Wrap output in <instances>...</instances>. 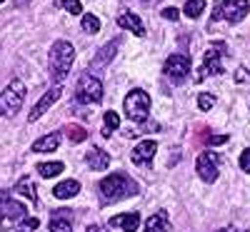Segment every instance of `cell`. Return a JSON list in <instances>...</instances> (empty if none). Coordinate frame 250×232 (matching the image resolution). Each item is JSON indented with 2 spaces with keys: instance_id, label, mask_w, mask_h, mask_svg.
Listing matches in <instances>:
<instances>
[{
  "instance_id": "6da1fadb",
  "label": "cell",
  "mask_w": 250,
  "mask_h": 232,
  "mask_svg": "<svg viewBox=\"0 0 250 232\" xmlns=\"http://www.w3.org/2000/svg\"><path fill=\"white\" fill-rule=\"evenodd\" d=\"M73 60H75V48L68 40H55L50 45L48 53V70H50V80L55 85H62L73 68Z\"/></svg>"
},
{
  "instance_id": "f1b7e54d",
  "label": "cell",
  "mask_w": 250,
  "mask_h": 232,
  "mask_svg": "<svg viewBox=\"0 0 250 232\" xmlns=\"http://www.w3.org/2000/svg\"><path fill=\"white\" fill-rule=\"evenodd\" d=\"M35 227H40V220H38V217H28L23 225L18 227V232H33Z\"/></svg>"
},
{
  "instance_id": "ac0fdd59",
  "label": "cell",
  "mask_w": 250,
  "mask_h": 232,
  "mask_svg": "<svg viewBox=\"0 0 250 232\" xmlns=\"http://www.w3.org/2000/svg\"><path fill=\"white\" fill-rule=\"evenodd\" d=\"M80 193V182L78 180H62V182H58L55 187H53V195L58 197V200H70V197H75Z\"/></svg>"
},
{
  "instance_id": "484cf974",
  "label": "cell",
  "mask_w": 250,
  "mask_h": 232,
  "mask_svg": "<svg viewBox=\"0 0 250 232\" xmlns=\"http://www.w3.org/2000/svg\"><path fill=\"white\" fill-rule=\"evenodd\" d=\"M120 128V115L118 113H113V110H108L105 113V117H103V130H105L108 135L113 133V130H118Z\"/></svg>"
},
{
  "instance_id": "3957f363",
  "label": "cell",
  "mask_w": 250,
  "mask_h": 232,
  "mask_svg": "<svg viewBox=\"0 0 250 232\" xmlns=\"http://www.w3.org/2000/svg\"><path fill=\"white\" fill-rule=\"evenodd\" d=\"M23 100H25V82L15 77L5 85V90L0 93V115L13 117L15 113H20V108H23Z\"/></svg>"
},
{
  "instance_id": "d6986e66",
  "label": "cell",
  "mask_w": 250,
  "mask_h": 232,
  "mask_svg": "<svg viewBox=\"0 0 250 232\" xmlns=\"http://www.w3.org/2000/svg\"><path fill=\"white\" fill-rule=\"evenodd\" d=\"M118 45H120V40H118V38L110 40L108 45H103V48L98 50L95 60H93V70H98V68H103V65H108V62L113 60V55H115V50H118Z\"/></svg>"
},
{
  "instance_id": "7402d4cb",
  "label": "cell",
  "mask_w": 250,
  "mask_h": 232,
  "mask_svg": "<svg viewBox=\"0 0 250 232\" xmlns=\"http://www.w3.org/2000/svg\"><path fill=\"white\" fill-rule=\"evenodd\" d=\"M62 170H65V165H62L60 160H55V162H40V165H38L40 177H55V175H60Z\"/></svg>"
},
{
  "instance_id": "5b68a950",
  "label": "cell",
  "mask_w": 250,
  "mask_h": 232,
  "mask_svg": "<svg viewBox=\"0 0 250 232\" xmlns=\"http://www.w3.org/2000/svg\"><path fill=\"white\" fill-rule=\"evenodd\" d=\"M75 100H78V102H85V105L100 102V100H103V82H100L95 75H90V73H83V75L78 77Z\"/></svg>"
},
{
  "instance_id": "2e32d148",
  "label": "cell",
  "mask_w": 250,
  "mask_h": 232,
  "mask_svg": "<svg viewBox=\"0 0 250 232\" xmlns=\"http://www.w3.org/2000/svg\"><path fill=\"white\" fill-rule=\"evenodd\" d=\"M60 137H62L60 133H48L45 137L35 140L30 150H33V153H55V150H58V145H60Z\"/></svg>"
},
{
  "instance_id": "44dd1931",
  "label": "cell",
  "mask_w": 250,
  "mask_h": 232,
  "mask_svg": "<svg viewBox=\"0 0 250 232\" xmlns=\"http://www.w3.org/2000/svg\"><path fill=\"white\" fill-rule=\"evenodd\" d=\"M15 193H18V195H23V197H28L30 202H38L35 185H33V180H30V177H20V180H18V185H15Z\"/></svg>"
},
{
  "instance_id": "603a6c76",
  "label": "cell",
  "mask_w": 250,
  "mask_h": 232,
  "mask_svg": "<svg viewBox=\"0 0 250 232\" xmlns=\"http://www.w3.org/2000/svg\"><path fill=\"white\" fill-rule=\"evenodd\" d=\"M80 28H83V33L95 35V33L100 30V20H98L93 13H85V15H80Z\"/></svg>"
},
{
  "instance_id": "e0dca14e",
  "label": "cell",
  "mask_w": 250,
  "mask_h": 232,
  "mask_svg": "<svg viewBox=\"0 0 250 232\" xmlns=\"http://www.w3.org/2000/svg\"><path fill=\"white\" fill-rule=\"evenodd\" d=\"M85 162H88L90 170H105L110 165V155L103 153L100 147H90V153H85Z\"/></svg>"
},
{
  "instance_id": "cb8c5ba5",
  "label": "cell",
  "mask_w": 250,
  "mask_h": 232,
  "mask_svg": "<svg viewBox=\"0 0 250 232\" xmlns=\"http://www.w3.org/2000/svg\"><path fill=\"white\" fill-rule=\"evenodd\" d=\"M62 133H65V137H68L70 142H83V140L88 137V133H85V128H83V125H68Z\"/></svg>"
},
{
  "instance_id": "e575fe53",
  "label": "cell",
  "mask_w": 250,
  "mask_h": 232,
  "mask_svg": "<svg viewBox=\"0 0 250 232\" xmlns=\"http://www.w3.org/2000/svg\"><path fill=\"white\" fill-rule=\"evenodd\" d=\"M0 3H5V0H0Z\"/></svg>"
},
{
  "instance_id": "d4e9b609",
  "label": "cell",
  "mask_w": 250,
  "mask_h": 232,
  "mask_svg": "<svg viewBox=\"0 0 250 232\" xmlns=\"http://www.w3.org/2000/svg\"><path fill=\"white\" fill-rule=\"evenodd\" d=\"M205 13V0H188L185 3V15L188 18H200Z\"/></svg>"
},
{
  "instance_id": "8fae6325",
  "label": "cell",
  "mask_w": 250,
  "mask_h": 232,
  "mask_svg": "<svg viewBox=\"0 0 250 232\" xmlns=\"http://www.w3.org/2000/svg\"><path fill=\"white\" fill-rule=\"evenodd\" d=\"M60 95H62V85H53L43 97H40L35 105H33V110H30V115H28V120L30 122H35V120H40V117H43L45 115V110H50V105L53 102H58L60 100Z\"/></svg>"
},
{
  "instance_id": "7c38bea8",
  "label": "cell",
  "mask_w": 250,
  "mask_h": 232,
  "mask_svg": "<svg viewBox=\"0 0 250 232\" xmlns=\"http://www.w3.org/2000/svg\"><path fill=\"white\" fill-rule=\"evenodd\" d=\"M48 227L50 232H73V210H53Z\"/></svg>"
},
{
  "instance_id": "836d02e7",
  "label": "cell",
  "mask_w": 250,
  "mask_h": 232,
  "mask_svg": "<svg viewBox=\"0 0 250 232\" xmlns=\"http://www.w3.org/2000/svg\"><path fill=\"white\" fill-rule=\"evenodd\" d=\"M88 232H105L100 225H88Z\"/></svg>"
},
{
  "instance_id": "9a60e30c",
  "label": "cell",
  "mask_w": 250,
  "mask_h": 232,
  "mask_svg": "<svg viewBox=\"0 0 250 232\" xmlns=\"http://www.w3.org/2000/svg\"><path fill=\"white\" fill-rule=\"evenodd\" d=\"M113 227H120L123 232H138L140 227V215L138 213H125V215H115L110 220Z\"/></svg>"
},
{
  "instance_id": "f546056e",
  "label": "cell",
  "mask_w": 250,
  "mask_h": 232,
  "mask_svg": "<svg viewBox=\"0 0 250 232\" xmlns=\"http://www.w3.org/2000/svg\"><path fill=\"white\" fill-rule=\"evenodd\" d=\"M238 162H240V170L243 173H250V147H245V150L240 153V160Z\"/></svg>"
},
{
  "instance_id": "277c9868",
  "label": "cell",
  "mask_w": 250,
  "mask_h": 232,
  "mask_svg": "<svg viewBox=\"0 0 250 232\" xmlns=\"http://www.w3.org/2000/svg\"><path fill=\"white\" fill-rule=\"evenodd\" d=\"M123 108H125V115H128L130 120L143 122L150 113V95L145 90H140V88H135V90H130L128 95H125Z\"/></svg>"
},
{
  "instance_id": "4316f807",
  "label": "cell",
  "mask_w": 250,
  "mask_h": 232,
  "mask_svg": "<svg viewBox=\"0 0 250 232\" xmlns=\"http://www.w3.org/2000/svg\"><path fill=\"white\" fill-rule=\"evenodd\" d=\"M58 5H62L68 13L73 15H83V5H80V0H58Z\"/></svg>"
},
{
  "instance_id": "30bf717a",
  "label": "cell",
  "mask_w": 250,
  "mask_h": 232,
  "mask_svg": "<svg viewBox=\"0 0 250 232\" xmlns=\"http://www.w3.org/2000/svg\"><path fill=\"white\" fill-rule=\"evenodd\" d=\"M25 205L23 202H15V200H5L3 205H0V227L3 230H10L13 222L18 220H25Z\"/></svg>"
},
{
  "instance_id": "1f68e13d",
  "label": "cell",
  "mask_w": 250,
  "mask_h": 232,
  "mask_svg": "<svg viewBox=\"0 0 250 232\" xmlns=\"http://www.w3.org/2000/svg\"><path fill=\"white\" fill-rule=\"evenodd\" d=\"M248 77H250L248 68H238V70H235V82H245Z\"/></svg>"
},
{
  "instance_id": "52a82bcc",
  "label": "cell",
  "mask_w": 250,
  "mask_h": 232,
  "mask_svg": "<svg viewBox=\"0 0 250 232\" xmlns=\"http://www.w3.org/2000/svg\"><path fill=\"white\" fill-rule=\"evenodd\" d=\"M218 162H220V155H218V153H213V150L200 153V155H198V162H195L198 177H200L203 182H208V185L215 182V180H218V175H220Z\"/></svg>"
},
{
  "instance_id": "8992f818",
  "label": "cell",
  "mask_w": 250,
  "mask_h": 232,
  "mask_svg": "<svg viewBox=\"0 0 250 232\" xmlns=\"http://www.w3.org/2000/svg\"><path fill=\"white\" fill-rule=\"evenodd\" d=\"M190 75V58L185 53H173L165 60V77H168L173 85H180L185 82V77Z\"/></svg>"
},
{
  "instance_id": "7a4b0ae2",
  "label": "cell",
  "mask_w": 250,
  "mask_h": 232,
  "mask_svg": "<svg viewBox=\"0 0 250 232\" xmlns=\"http://www.w3.org/2000/svg\"><path fill=\"white\" fill-rule=\"evenodd\" d=\"M100 200L103 202H118L123 197H130L138 193V185L125 175V173H113L100 180Z\"/></svg>"
},
{
  "instance_id": "ffe728a7",
  "label": "cell",
  "mask_w": 250,
  "mask_h": 232,
  "mask_svg": "<svg viewBox=\"0 0 250 232\" xmlns=\"http://www.w3.org/2000/svg\"><path fill=\"white\" fill-rule=\"evenodd\" d=\"M145 232H170V222L165 213H155L145 220Z\"/></svg>"
},
{
  "instance_id": "ba28073f",
  "label": "cell",
  "mask_w": 250,
  "mask_h": 232,
  "mask_svg": "<svg viewBox=\"0 0 250 232\" xmlns=\"http://www.w3.org/2000/svg\"><path fill=\"white\" fill-rule=\"evenodd\" d=\"M250 10V0H225L215 8V18L220 20H228V23H240V20L248 15Z\"/></svg>"
},
{
  "instance_id": "9c48e42d",
  "label": "cell",
  "mask_w": 250,
  "mask_h": 232,
  "mask_svg": "<svg viewBox=\"0 0 250 232\" xmlns=\"http://www.w3.org/2000/svg\"><path fill=\"white\" fill-rule=\"evenodd\" d=\"M223 53H225V43H213L210 48L205 50L200 73H205V75H220L223 73Z\"/></svg>"
},
{
  "instance_id": "83f0119b",
  "label": "cell",
  "mask_w": 250,
  "mask_h": 232,
  "mask_svg": "<svg viewBox=\"0 0 250 232\" xmlns=\"http://www.w3.org/2000/svg\"><path fill=\"white\" fill-rule=\"evenodd\" d=\"M215 105V95H210V93H203L200 97H198V108L200 110H210Z\"/></svg>"
},
{
  "instance_id": "4fadbf2b",
  "label": "cell",
  "mask_w": 250,
  "mask_h": 232,
  "mask_svg": "<svg viewBox=\"0 0 250 232\" xmlns=\"http://www.w3.org/2000/svg\"><path fill=\"white\" fill-rule=\"evenodd\" d=\"M155 150H158V142H155V140H143V142H138V145L133 147L130 160H133L135 165H150Z\"/></svg>"
},
{
  "instance_id": "d6a6232c",
  "label": "cell",
  "mask_w": 250,
  "mask_h": 232,
  "mask_svg": "<svg viewBox=\"0 0 250 232\" xmlns=\"http://www.w3.org/2000/svg\"><path fill=\"white\" fill-rule=\"evenodd\" d=\"M208 142H210V145H223V142H228V135H210Z\"/></svg>"
},
{
  "instance_id": "4dcf8cb0",
  "label": "cell",
  "mask_w": 250,
  "mask_h": 232,
  "mask_svg": "<svg viewBox=\"0 0 250 232\" xmlns=\"http://www.w3.org/2000/svg\"><path fill=\"white\" fill-rule=\"evenodd\" d=\"M163 18H168V20H173V23H175V20L180 18V10L178 8H163Z\"/></svg>"
},
{
  "instance_id": "5bb4252c",
  "label": "cell",
  "mask_w": 250,
  "mask_h": 232,
  "mask_svg": "<svg viewBox=\"0 0 250 232\" xmlns=\"http://www.w3.org/2000/svg\"><path fill=\"white\" fill-rule=\"evenodd\" d=\"M118 25L123 30H128L133 35H145V25H143V20L135 15V13H120L118 15Z\"/></svg>"
}]
</instances>
